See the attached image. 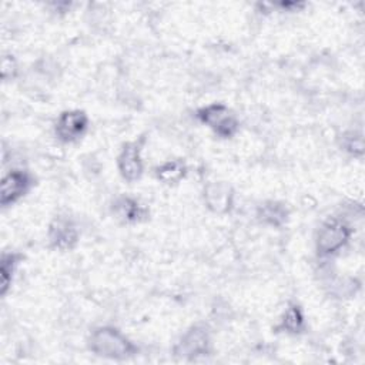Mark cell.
Returning <instances> with one entry per match:
<instances>
[{"mask_svg": "<svg viewBox=\"0 0 365 365\" xmlns=\"http://www.w3.org/2000/svg\"><path fill=\"white\" fill-rule=\"evenodd\" d=\"M154 177L164 185H177L185 180L188 174V165L182 158H170L154 167Z\"/></svg>", "mask_w": 365, "mask_h": 365, "instance_id": "cell-12", "label": "cell"}, {"mask_svg": "<svg viewBox=\"0 0 365 365\" xmlns=\"http://www.w3.org/2000/svg\"><path fill=\"white\" fill-rule=\"evenodd\" d=\"M205 208L215 215H227L232 211L235 191L227 181H210L202 188Z\"/></svg>", "mask_w": 365, "mask_h": 365, "instance_id": "cell-9", "label": "cell"}, {"mask_svg": "<svg viewBox=\"0 0 365 365\" xmlns=\"http://www.w3.org/2000/svg\"><path fill=\"white\" fill-rule=\"evenodd\" d=\"M289 207L278 200H265L257 205L255 218L269 228H282L289 220Z\"/></svg>", "mask_w": 365, "mask_h": 365, "instance_id": "cell-11", "label": "cell"}, {"mask_svg": "<svg viewBox=\"0 0 365 365\" xmlns=\"http://www.w3.org/2000/svg\"><path fill=\"white\" fill-rule=\"evenodd\" d=\"M352 225L342 217L325 218L315 232V252L318 258L328 259L338 255L351 241Z\"/></svg>", "mask_w": 365, "mask_h": 365, "instance_id": "cell-2", "label": "cell"}, {"mask_svg": "<svg viewBox=\"0 0 365 365\" xmlns=\"http://www.w3.org/2000/svg\"><path fill=\"white\" fill-rule=\"evenodd\" d=\"M17 74V63L11 54H4L1 58V78L9 81Z\"/></svg>", "mask_w": 365, "mask_h": 365, "instance_id": "cell-16", "label": "cell"}, {"mask_svg": "<svg viewBox=\"0 0 365 365\" xmlns=\"http://www.w3.org/2000/svg\"><path fill=\"white\" fill-rule=\"evenodd\" d=\"M145 145V137H137L125 141L117 154V170L121 178L127 182H137L144 175L143 150Z\"/></svg>", "mask_w": 365, "mask_h": 365, "instance_id": "cell-6", "label": "cell"}, {"mask_svg": "<svg viewBox=\"0 0 365 365\" xmlns=\"http://www.w3.org/2000/svg\"><path fill=\"white\" fill-rule=\"evenodd\" d=\"M212 351V334L208 325L197 322L190 325L173 346L174 356L194 361L210 355Z\"/></svg>", "mask_w": 365, "mask_h": 365, "instance_id": "cell-4", "label": "cell"}, {"mask_svg": "<svg viewBox=\"0 0 365 365\" xmlns=\"http://www.w3.org/2000/svg\"><path fill=\"white\" fill-rule=\"evenodd\" d=\"M341 148L352 155L361 158L364 155V137L358 131H346L341 138Z\"/></svg>", "mask_w": 365, "mask_h": 365, "instance_id": "cell-15", "label": "cell"}, {"mask_svg": "<svg viewBox=\"0 0 365 365\" xmlns=\"http://www.w3.org/2000/svg\"><path fill=\"white\" fill-rule=\"evenodd\" d=\"M48 247L54 251H73L80 242V230L67 215H56L47 228Z\"/></svg>", "mask_w": 365, "mask_h": 365, "instance_id": "cell-8", "label": "cell"}, {"mask_svg": "<svg viewBox=\"0 0 365 365\" xmlns=\"http://www.w3.org/2000/svg\"><path fill=\"white\" fill-rule=\"evenodd\" d=\"M111 215L124 225H135L150 218V210L138 198L121 194L117 195L110 205Z\"/></svg>", "mask_w": 365, "mask_h": 365, "instance_id": "cell-10", "label": "cell"}, {"mask_svg": "<svg viewBox=\"0 0 365 365\" xmlns=\"http://www.w3.org/2000/svg\"><path fill=\"white\" fill-rule=\"evenodd\" d=\"M87 348L100 358L124 361L138 354V346L123 331L113 325L93 328L87 338Z\"/></svg>", "mask_w": 365, "mask_h": 365, "instance_id": "cell-1", "label": "cell"}, {"mask_svg": "<svg viewBox=\"0 0 365 365\" xmlns=\"http://www.w3.org/2000/svg\"><path fill=\"white\" fill-rule=\"evenodd\" d=\"M23 255L16 251H4L0 257V294L6 297L10 291Z\"/></svg>", "mask_w": 365, "mask_h": 365, "instance_id": "cell-14", "label": "cell"}, {"mask_svg": "<svg viewBox=\"0 0 365 365\" xmlns=\"http://www.w3.org/2000/svg\"><path fill=\"white\" fill-rule=\"evenodd\" d=\"M36 184L34 175L20 167L10 168L1 177L0 182V205L9 208L24 198Z\"/></svg>", "mask_w": 365, "mask_h": 365, "instance_id": "cell-5", "label": "cell"}, {"mask_svg": "<svg viewBox=\"0 0 365 365\" xmlns=\"http://www.w3.org/2000/svg\"><path fill=\"white\" fill-rule=\"evenodd\" d=\"M88 127V114L80 108H70L58 114L54 123V135L63 144H74L87 134Z\"/></svg>", "mask_w": 365, "mask_h": 365, "instance_id": "cell-7", "label": "cell"}, {"mask_svg": "<svg viewBox=\"0 0 365 365\" xmlns=\"http://www.w3.org/2000/svg\"><path fill=\"white\" fill-rule=\"evenodd\" d=\"M277 329L288 335L304 334L307 329V318L302 307L297 302H289L284 309V312L281 314Z\"/></svg>", "mask_w": 365, "mask_h": 365, "instance_id": "cell-13", "label": "cell"}, {"mask_svg": "<svg viewBox=\"0 0 365 365\" xmlns=\"http://www.w3.org/2000/svg\"><path fill=\"white\" fill-rule=\"evenodd\" d=\"M195 118L222 140H230L240 131L237 114L224 103H210L200 107L195 111Z\"/></svg>", "mask_w": 365, "mask_h": 365, "instance_id": "cell-3", "label": "cell"}]
</instances>
